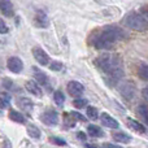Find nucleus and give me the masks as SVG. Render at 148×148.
<instances>
[{"instance_id":"obj_1","label":"nucleus","mask_w":148,"mask_h":148,"mask_svg":"<svg viewBox=\"0 0 148 148\" xmlns=\"http://www.w3.org/2000/svg\"><path fill=\"white\" fill-rule=\"evenodd\" d=\"M126 33L123 29L116 25H108L103 29L101 34L94 40V46L99 49H109L117 40L125 38Z\"/></svg>"},{"instance_id":"obj_2","label":"nucleus","mask_w":148,"mask_h":148,"mask_svg":"<svg viewBox=\"0 0 148 148\" xmlns=\"http://www.w3.org/2000/svg\"><path fill=\"white\" fill-rule=\"evenodd\" d=\"M96 65L107 74H109L110 72H113L114 69L122 66V61L117 55H112V53H104L100 55L96 59Z\"/></svg>"},{"instance_id":"obj_3","label":"nucleus","mask_w":148,"mask_h":148,"mask_svg":"<svg viewBox=\"0 0 148 148\" xmlns=\"http://www.w3.org/2000/svg\"><path fill=\"white\" fill-rule=\"evenodd\" d=\"M126 25L135 31L148 30V21L144 16L139 14V13H130L126 18Z\"/></svg>"},{"instance_id":"obj_4","label":"nucleus","mask_w":148,"mask_h":148,"mask_svg":"<svg viewBox=\"0 0 148 148\" xmlns=\"http://www.w3.org/2000/svg\"><path fill=\"white\" fill-rule=\"evenodd\" d=\"M118 83H120V82H118ZM118 91H120L121 96L125 100H133L134 96H135V91H136L135 84L129 81L121 82V83L118 84Z\"/></svg>"},{"instance_id":"obj_5","label":"nucleus","mask_w":148,"mask_h":148,"mask_svg":"<svg viewBox=\"0 0 148 148\" xmlns=\"http://www.w3.org/2000/svg\"><path fill=\"white\" fill-rule=\"evenodd\" d=\"M31 52H33L34 59H35L40 65H48V62L51 61V57H49V55L47 53V52L44 51L42 47H39V46L34 47V48L31 49Z\"/></svg>"},{"instance_id":"obj_6","label":"nucleus","mask_w":148,"mask_h":148,"mask_svg":"<svg viewBox=\"0 0 148 148\" xmlns=\"http://www.w3.org/2000/svg\"><path fill=\"white\" fill-rule=\"evenodd\" d=\"M40 120L47 126H56L59 123V114L55 110H46L44 113H42Z\"/></svg>"},{"instance_id":"obj_7","label":"nucleus","mask_w":148,"mask_h":148,"mask_svg":"<svg viewBox=\"0 0 148 148\" xmlns=\"http://www.w3.org/2000/svg\"><path fill=\"white\" fill-rule=\"evenodd\" d=\"M68 92H69L70 96L79 97V96H82V94L84 92V86L77 81H70L69 83H68Z\"/></svg>"},{"instance_id":"obj_8","label":"nucleus","mask_w":148,"mask_h":148,"mask_svg":"<svg viewBox=\"0 0 148 148\" xmlns=\"http://www.w3.org/2000/svg\"><path fill=\"white\" fill-rule=\"evenodd\" d=\"M7 65H8V69H9L12 73H14V74L21 73V72H22V69H23L22 60H21L20 57H16V56L9 57V59H8Z\"/></svg>"},{"instance_id":"obj_9","label":"nucleus","mask_w":148,"mask_h":148,"mask_svg":"<svg viewBox=\"0 0 148 148\" xmlns=\"http://www.w3.org/2000/svg\"><path fill=\"white\" fill-rule=\"evenodd\" d=\"M35 25L40 29H47L49 26L48 16L46 14L44 10H38L35 13Z\"/></svg>"},{"instance_id":"obj_10","label":"nucleus","mask_w":148,"mask_h":148,"mask_svg":"<svg viewBox=\"0 0 148 148\" xmlns=\"http://www.w3.org/2000/svg\"><path fill=\"white\" fill-rule=\"evenodd\" d=\"M100 121H101L103 125L109 127V129H118L120 127L118 121L114 120V118H113L112 116H109L108 113H101V114H100Z\"/></svg>"},{"instance_id":"obj_11","label":"nucleus","mask_w":148,"mask_h":148,"mask_svg":"<svg viewBox=\"0 0 148 148\" xmlns=\"http://www.w3.org/2000/svg\"><path fill=\"white\" fill-rule=\"evenodd\" d=\"M26 90H27L30 94H33L34 96H38V97H42L43 92H42L40 87H39V83L36 81H27L25 84Z\"/></svg>"},{"instance_id":"obj_12","label":"nucleus","mask_w":148,"mask_h":148,"mask_svg":"<svg viewBox=\"0 0 148 148\" xmlns=\"http://www.w3.org/2000/svg\"><path fill=\"white\" fill-rule=\"evenodd\" d=\"M0 10L4 16L7 17H12L14 14V9H13V4L9 0H0Z\"/></svg>"},{"instance_id":"obj_13","label":"nucleus","mask_w":148,"mask_h":148,"mask_svg":"<svg viewBox=\"0 0 148 148\" xmlns=\"http://www.w3.org/2000/svg\"><path fill=\"white\" fill-rule=\"evenodd\" d=\"M33 73H34V77H35V81L38 82L39 84H42V86H47V84H48V77H47V74L44 72H42L40 69L34 66Z\"/></svg>"},{"instance_id":"obj_14","label":"nucleus","mask_w":148,"mask_h":148,"mask_svg":"<svg viewBox=\"0 0 148 148\" xmlns=\"http://www.w3.org/2000/svg\"><path fill=\"white\" fill-rule=\"evenodd\" d=\"M113 140L117 142V143H121V144H127L131 142V136L127 135L125 133H121V131H117V133H113L112 135Z\"/></svg>"},{"instance_id":"obj_15","label":"nucleus","mask_w":148,"mask_h":148,"mask_svg":"<svg viewBox=\"0 0 148 148\" xmlns=\"http://www.w3.org/2000/svg\"><path fill=\"white\" fill-rule=\"evenodd\" d=\"M127 123H129V126H130L133 130H135V131H138V133H140V134H146V127H144L143 125H142L140 122H138L136 120H131V118H127Z\"/></svg>"},{"instance_id":"obj_16","label":"nucleus","mask_w":148,"mask_h":148,"mask_svg":"<svg viewBox=\"0 0 148 148\" xmlns=\"http://www.w3.org/2000/svg\"><path fill=\"white\" fill-rule=\"evenodd\" d=\"M87 131H88L90 136H94V138H100V136H104V133L101 131V129L96 125H88L87 127Z\"/></svg>"},{"instance_id":"obj_17","label":"nucleus","mask_w":148,"mask_h":148,"mask_svg":"<svg viewBox=\"0 0 148 148\" xmlns=\"http://www.w3.org/2000/svg\"><path fill=\"white\" fill-rule=\"evenodd\" d=\"M9 120H12L13 122H17V123H25V117L20 112H17V110H10Z\"/></svg>"},{"instance_id":"obj_18","label":"nucleus","mask_w":148,"mask_h":148,"mask_svg":"<svg viewBox=\"0 0 148 148\" xmlns=\"http://www.w3.org/2000/svg\"><path fill=\"white\" fill-rule=\"evenodd\" d=\"M26 131H27V134L31 136L33 139H39L40 138V130H39L36 126H34V125H29L27 127H26Z\"/></svg>"},{"instance_id":"obj_19","label":"nucleus","mask_w":148,"mask_h":148,"mask_svg":"<svg viewBox=\"0 0 148 148\" xmlns=\"http://www.w3.org/2000/svg\"><path fill=\"white\" fill-rule=\"evenodd\" d=\"M10 105V96L7 92H0V108H8Z\"/></svg>"},{"instance_id":"obj_20","label":"nucleus","mask_w":148,"mask_h":148,"mask_svg":"<svg viewBox=\"0 0 148 148\" xmlns=\"http://www.w3.org/2000/svg\"><path fill=\"white\" fill-rule=\"evenodd\" d=\"M18 105H20L22 109H25V110H31L33 109V101H31L30 99H27V97H21V99L18 100Z\"/></svg>"},{"instance_id":"obj_21","label":"nucleus","mask_w":148,"mask_h":148,"mask_svg":"<svg viewBox=\"0 0 148 148\" xmlns=\"http://www.w3.org/2000/svg\"><path fill=\"white\" fill-rule=\"evenodd\" d=\"M53 100H55V103H56V105H59V107H62L64 105V103H65V96H64V94H62L61 91H55V94H53Z\"/></svg>"},{"instance_id":"obj_22","label":"nucleus","mask_w":148,"mask_h":148,"mask_svg":"<svg viewBox=\"0 0 148 148\" xmlns=\"http://www.w3.org/2000/svg\"><path fill=\"white\" fill-rule=\"evenodd\" d=\"M86 113H87V117L92 121H96L99 118V112H97V109L95 107H87Z\"/></svg>"},{"instance_id":"obj_23","label":"nucleus","mask_w":148,"mask_h":148,"mask_svg":"<svg viewBox=\"0 0 148 148\" xmlns=\"http://www.w3.org/2000/svg\"><path fill=\"white\" fill-rule=\"evenodd\" d=\"M138 113H139V116H140V117L148 123V105H144V104L139 105L138 107Z\"/></svg>"},{"instance_id":"obj_24","label":"nucleus","mask_w":148,"mask_h":148,"mask_svg":"<svg viewBox=\"0 0 148 148\" xmlns=\"http://www.w3.org/2000/svg\"><path fill=\"white\" fill-rule=\"evenodd\" d=\"M138 74L142 79L144 81H148V65L147 64H142L138 69Z\"/></svg>"},{"instance_id":"obj_25","label":"nucleus","mask_w":148,"mask_h":148,"mask_svg":"<svg viewBox=\"0 0 148 148\" xmlns=\"http://www.w3.org/2000/svg\"><path fill=\"white\" fill-rule=\"evenodd\" d=\"M73 105L77 108V109H81V108H83L87 105V100L79 96V97H77V99L73 100Z\"/></svg>"},{"instance_id":"obj_26","label":"nucleus","mask_w":148,"mask_h":148,"mask_svg":"<svg viewBox=\"0 0 148 148\" xmlns=\"http://www.w3.org/2000/svg\"><path fill=\"white\" fill-rule=\"evenodd\" d=\"M49 69L53 70V72H60L62 69V62L60 61H52L51 65H49Z\"/></svg>"},{"instance_id":"obj_27","label":"nucleus","mask_w":148,"mask_h":148,"mask_svg":"<svg viewBox=\"0 0 148 148\" xmlns=\"http://www.w3.org/2000/svg\"><path fill=\"white\" fill-rule=\"evenodd\" d=\"M70 116H72L73 118H75V121H81V122H84V121H86V117L78 112H70Z\"/></svg>"},{"instance_id":"obj_28","label":"nucleus","mask_w":148,"mask_h":148,"mask_svg":"<svg viewBox=\"0 0 148 148\" xmlns=\"http://www.w3.org/2000/svg\"><path fill=\"white\" fill-rule=\"evenodd\" d=\"M51 140H52V143L57 144V146H66V142L61 138H57V136H52Z\"/></svg>"},{"instance_id":"obj_29","label":"nucleus","mask_w":148,"mask_h":148,"mask_svg":"<svg viewBox=\"0 0 148 148\" xmlns=\"http://www.w3.org/2000/svg\"><path fill=\"white\" fill-rule=\"evenodd\" d=\"M8 33V27L5 25V22L3 20H0V34H7Z\"/></svg>"},{"instance_id":"obj_30","label":"nucleus","mask_w":148,"mask_h":148,"mask_svg":"<svg viewBox=\"0 0 148 148\" xmlns=\"http://www.w3.org/2000/svg\"><path fill=\"white\" fill-rule=\"evenodd\" d=\"M77 138H78V139H81V140L82 142H86V135H84V134L83 133H77Z\"/></svg>"},{"instance_id":"obj_31","label":"nucleus","mask_w":148,"mask_h":148,"mask_svg":"<svg viewBox=\"0 0 148 148\" xmlns=\"http://www.w3.org/2000/svg\"><path fill=\"white\" fill-rule=\"evenodd\" d=\"M142 95H143L144 99H147V100H148V86L143 88V91H142Z\"/></svg>"},{"instance_id":"obj_32","label":"nucleus","mask_w":148,"mask_h":148,"mask_svg":"<svg viewBox=\"0 0 148 148\" xmlns=\"http://www.w3.org/2000/svg\"><path fill=\"white\" fill-rule=\"evenodd\" d=\"M103 147H107V148H118V146H116V144H112V143H104V144H103Z\"/></svg>"},{"instance_id":"obj_33","label":"nucleus","mask_w":148,"mask_h":148,"mask_svg":"<svg viewBox=\"0 0 148 148\" xmlns=\"http://www.w3.org/2000/svg\"><path fill=\"white\" fill-rule=\"evenodd\" d=\"M87 148H97V146H95V144H86Z\"/></svg>"},{"instance_id":"obj_34","label":"nucleus","mask_w":148,"mask_h":148,"mask_svg":"<svg viewBox=\"0 0 148 148\" xmlns=\"http://www.w3.org/2000/svg\"><path fill=\"white\" fill-rule=\"evenodd\" d=\"M146 14L148 16V8H147V9H146Z\"/></svg>"}]
</instances>
